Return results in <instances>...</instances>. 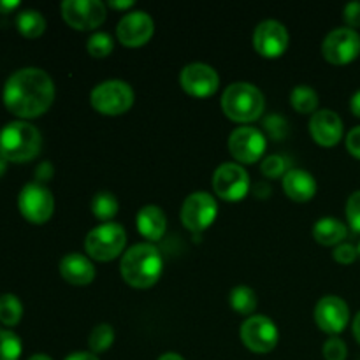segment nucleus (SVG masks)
I'll list each match as a JSON object with an SVG mask.
<instances>
[{"label": "nucleus", "mask_w": 360, "mask_h": 360, "mask_svg": "<svg viewBox=\"0 0 360 360\" xmlns=\"http://www.w3.org/2000/svg\"><path fill=\"white\" fill-rule=\"evenodd\" d=\"M266 136L255 127H239L229 137V150L241 164H253L266 153Z\"/></svg>", "instance_id": "obj_13"}, {"label": "nucleus", "mask_w": 360, "mask_h": 360, "mask_svg": "<svg viewBox=\"0 0 360 360\" xmlns=\"http://www.w3.org/2000/svg\"><path fill=\"white\" fill-rule=\"evenodd\" d=\"M16 27L25 37L35 39L44 34L46 20L39 11L25 9L16 16Z\"/></svg>", "instance_id": "obj_23"}, {"label": "nucleus", "mask_w": 360, "mask_h": 360, "mask_svg": "<svg viewBox=\"0 0 360 360\" xmlns=\"http://www.w3.org/2000/svg\"><path fill=\"white\" fill-rule=\"evenodd\" d=\"M21 355V340L11 330H0V360H18Z\"/></svg>", "instance_id": "obj_30"}, {"label": "nucleus", "mask_w": 360, "mask_h": 360, "mask_svg": "<svg viewBox=\"0 0 360 360\" xmlns=\"http://www.w3.org/2000/svg\"><path fill=\"white\" fill-rule=\"evenodd\" d=\"M28 360H53V359L48 357V355H44V354H35V355H32Z\"/></svg>", "instance_id": "obj_44"}, {"label": "nucleus", "mask_w": 360, "mask_h": 360, "mask_svg": "<svg viewBox=\"0 0 360 360\" xmlns=\"http://www.w3.org/2000/svg\"><path fill=\"white\" fill-rule=\"evenodd\" d=\"M179 84L183 90L192 97H210L220 86V76L217 70L207 63L193 62L183 67L181 74H179Z\"/></svg>", "instance_id": "obj_14"}, {"label": "nucleus", "mask_w": 360, "mask_h": 360, "mask_svg": "<svg viewBox=\"0 0 360 360\" xmlns=\"http://www.w3.org/2000/svg\"><path fill=\"white\" fill-rule=\"evenodd\" d=\"M357 252H359V257H360V243H359V246H357Z\"/></svg>", "instance_id": "obj_46"}, {"label": "nucleus", "mask_w": 360, "mask_h": 360, "mask_svg": "<svg viewBox=\"0 0 360 360\" xmlns=\"http://www.w3.org/2000/svg\"><path fill=\"white\" fill-rule=\"evenodd\" d=\"M127 245L125 229L115 221H108L91 229L84 239V250L91 259L98 262H108L116 259Z\"/></svg>", "instance_id": "obj_5"}, {"label": "nucleus", "mask_w": 360, "mask_h": 360, "mask_svg": "<svg viewBox=\"0 0 360 360\" xmlns=\"http://www.w3.org/2000/svg\"><path fill=\"white\" fill-rule=\"evenodd\" d=\"M221 109L234 122H255L266 109V98L255 84L239 81L225 88L221 95Z\"/></svg>", "instance_id": "obj_4"}, {"label": "nucleus", "mask_w": 360, "mask_h": 360, "mask_svg": "<svg viewBox=\"0 0 360 360\" xmlns=\"http://www.w3.org/2000/svg\"><path fill=\"white\" fill-rule=\"evenodd\" d=\"M309 132L320 146H336L343 137V120L330 109H320L309 120Z\"/></svg>", "instance_id": "obj_18"}, {"label": "nucleus", "mask_w": 360, "mask_h": 360, "mask_svg": "<svg viewBox=\"0 0 360 360\" xmlns=\"http://www.w3.org/2000/svg\"><path fill=\"white\" fill-rule=\"evenodd\" d=\"M288 30L283 23L278 20H266L257 25L253 32V46L257 53L266 58H278L283 55L288 48Z\"/></svg>", "instance_id": "obj_15"}, {"label": "nucleus", "mask_w": 360, "mask_h": 360, "mask_svg": "<svg viewBox=\"0 0 360 360\" xmlns=\"http://www.w3.org/2000/svg\"><path fill=\"white\" fill-rule=\"evenodd\" d=\"M112 343H115V329L109 323H98L97 327H94L90 338H88L90 350L95 355L109 350Z\"/></svg>", "instance_id": "obj_28"}, {"label": "nucleus", "mask_w": 360, "mask_h": 360, "mask_svg": "<svg viewBox=\"0 0 360 360\" xmlns=\"http://www.w3.org/2000/svg\"><path fill=\"white\" fill-rule=\"evenodd\" d=\"M4 104L20 118H37L55 101V83L46 70L25 67L9 76L4 84Z\"/></svg>", "instance_id": "obj_1"}, {"label": "nucleus", "mask_w": 360, "mask_h": 360, "mask_svg": "<svg viewBox=\"0 0 360 360\" xmlns=\"http://www.w3.org/2000/svg\"><path fill=\"white\" fill-rule=\"evenodd\" d=\"M137 231L148 239V241H158L162 239V236L165 234V229H167V217H165L164 211L158 206H144L141 207L139 213L136 217Z\"/></svg>", "instance_id": "obj_21"}, {"label": "nucleus", "mask_w": 360, "mask_h": 360, "mask_svg": "<svg viewBox=\"0 0 360 360\" xmlns=\"http://www.w3.org/2000/svg\"><path fill=\"white\" fill-rule=\"evenodd\" d=\"M109 6L115 7V9H127V7H132L134 2L132 0H123V2H115V0H111Z\"/></svg>", "instance_id": "obj_42"}, {"label": "nucleus", "mask_w": 360, "mask_h": 360, "mask_svg": "<svg viewBox=\"0 0 360 360\" xmlns=\"http://www.w3.org/2000/svg\"><path fill=\"white\" fill-rule=\"evenodd\" d=\"M65 360H98V357L91 352H74L69 357H65Z\"/></svg>", "instance_id": "obj_38"}, {"label": "nucleus", "mask_w": 360, "mask_h": 360, "mask_svg": "<svg viewBox=\"0 0 360 360\" xmlns=\"http://www.w3.org/2000/svg\"><path fill=\"white\" fill-rule=\"evenodd\" d=\"M322 53L327 62L336 65L354 62L360 53V34L350 27L334 28L323 39Z\"/></svg>", "instance_id": "obj_10"}, {"label": "nucleus", "mask_w": 360, "mask_h": 360, "mask_svg": "<svg viewBox=\"0 0 360 360\" xmlns=\"http://www.w3.org/2000/svg\"><path fill=\"white\" fill-rule=\"evenodd\" d=\"M118 200L111 192H98L91 199V211L98 220L105 221V224L118 213Z\"/></svg>", "instance_id": "obj_27"}, {"label": "nucleus", "mask_w": 360, "mask_h": 360, "mask_svg": "<svg viewBox=\"0 0 360 360\" xmlns=\"http://www.w3.org/2000/svg\"><path fill=\"white\" fill-rule=\"evenodd\" d=\"M241 340L255 354H269L280 341L276 323L264 315H252L241 326Z\"/></svg>", "instance_id": "obj_9"}, {"label": "nucleus", "mask_w": 360, "mask_h": 360, "mask_svg": "<svg viewBox=\"0 0 360 360\" xmlns=\"http://www.w3.org/2000/svg\"><path fill=\"white\" fill-rule=\"evenodd\" d=\"M347 218L350 227L360 232V190L352 193L347 200Z\"/></svg>", "instance_id": "obj_33"}, {"label": "nucleus", "mask_w": 360, "mask_h": 360, "mask_svg": "<svg viewBox=\"0 0 360 360\" xmlns=\"http://www.w3.org/2000/svg\"><path fill=\"white\" fill-rule=\"evenodd\" d=\"M153 32V18L144 11L127 13L116 27V35H118L120 42L123 46H129V48H139V46L146 44Z\"/></svg>", "instance_id": "obj_17"}, {"label": "nucleus", "mask_w": 360, "mask_h": 360, "mask_svg": "<svg viewBox=\"0 0 360 360\" xmlns=\"http://www.w3.org/2000/svg\"><path fill=\"white\" fill-rule=\"evenodd\" d=\"M18 6H20L18 0H0V14L11 13V11L16 9Z\"/></svg>", "instance_id": "obj_39"}, {"label": "nucleus", "mask_w": 360, "mask_h": 360, "mask_svg": "<svg viewBox=\"0 0 360 360\" xmlns=\"http://www.w3.org/2000/svg\"><path fill=\"white\" fill-rule=\"evenodd\" d=\"M41 132L28 122H11L0 130V157L4 160L28 162L41 151Z\"/></svg>", "instance_id": "obj_3"}, {"label": "nucleus", "mask_w": 360, "mask_h": 360, "mask_svg": "<svg viewBox=\"0 0 360 360\" xmlns=\"http://www.w3.org/2000/svg\"><path fill=\"white\" fill-rule=\"evenodd\" d=\"M283 190L295 202H308L316 193V181L302 169H288L283 176Z\"/></svg>", "instance_id": "obj_20"}, {"label": "nucleus", "mask_w": 360, "mask_h": 360, "mask_svg": "<svg viewBox=\"0 0 360 360\" xmlns=\"http://www.w3.org/2000/svg\"><path fill=\"white\" fill-rule=\"evenodd\" d=\"M290 104L301 115L316 112V108H319V95L308 84H299V86H295L292 90Z\"/></svg>", "instance_id": "obj_24"}, {"label": "nucleus", "mask_w": 360, "mask_h": 360, "mask_svg": "<svg viewBox=\"0 0 360 360\" xmlns=\"http://www.w3.org/2000/svg\"><path fill=\"white\" fill-rule=\"evenodd\" d=\"M60 274L70 285L83 287V285H90L94 281L95 267L88 257H84L83 253L74 252L67 253L62 259V262H60Z\"/></svg>", "instance_id": "obj_19"}, {"label": "nucleus", "mask_w": 360, "mask_h": 360, "mask_svg": "<svg viewBox=\"0 0 360 360\" xmlns=\"http://www.w3.org/2000/svg\"><path fill=\"white\" fill-rule=\"evenodd\" d=\"M218 204L207 192H193L185 199L181 206V221L188 231L202 232L214 221Z\"/></svg>", "instance_id": "obj_11"}, {"label": "nucleus", "mask_w": 360, "mask_h": 360, "mask_svg": "<svg viewBox=\"0 0 360 360\" xmlns=\"http://www.w3.org/2000/svg\"><path fill=\"white\" fill-rule=\"evenodd\" d=\"M18 207L28 221L44 224L55 211V199L42 183L34 181L21 188L20 195H18Z\"/></svg>", "instance_id": "obj_7"}, {"label": "nucleus", "mask_w": 360, "mask_h": 360, "mask_svg": "<svg viewBox=\"0 0 360 360\" xmlns=\"http://www.w3.org/2000/svg\"><path fill=\"white\" fill-rule=\"evenodd\" d=\"M213 188L218 197L229 202L245 199L250 192V176L243 165L236 162H225L218 165L213 174Z\"/></svg>", "instance_id": "obj_8"}, {"label": "nucleus", "mask_w": 360, "mask_h": 360, "mask_svg": "<svg viewBox=\"0 0 360 360\" xmlns=\"http://www.w3.org/2000/svg\"><path fill=\"white\" fill-rule=\"evenodd\" d=\"M347 150L360 160V125L352 129L347 136Z\"/></svg>", "instance_id": "obj_37"}, {"label": "nucleus", "mask_w": 360, "mask_h": 360, "mask_svg": "<svg viewBox=\"0 0 360 360\" xmlns=\"http://www.w3.org/2000/svg\"><path fill=\"white\" fill-rule=\"evenodd\" d=\"M231 306L234 311H238L239 315H252L257 308V295L255 292L250 287L245 285H239L234 287L231 292Z\"/></svg>", "instance_id": "obj_26"}, {"label": "nucleus", "mask_w": 360, "mask_h": 360, "mask_svg": "<svg viewBox=\"0 0 360 360\" xmlns=\"http://www.w3.org/2000/svg\"><path fill=\"white\" fill-rule=\"evenodd\" d=\"M260 169H262V174H266L267 178H278V176L287 171V160L281 155H271L262 162Z\"/></svg>", "instance_id": "obj_32"}, {"label": "nucleus", "mask_w": 360, "mask_h": 360, "mask_svg": "<svg viewBox=\"0 0 360 360\" xmlns=\"http://www.w3.org/2000/svg\"><path fill=\"white\" fill-rule=\"evenodd\" d=\"M90 102L95 111L102 112L105 116H118L132 108L134 90L127 81H102L91 90Z\"/></svg>", "instance_id": "obj_6"}, {"label": "nucleus", "mask_w": 360, "mask_h": 360, "mask_svg": "<svg viewBox=\"0 0 360 360\" xmlns=\"http://www.w3.org/2000/svg\"><path fill=\"white\" fill-rule=\"evenodd\" d=\"M112 48H115V41L105 32H95L86 42L88 53L95 56V58H104V56H108L112 51Z\"/></svg>", "instance_id": "obj_29"}, {"label": "nucleus", "mask_w": 360, "mask_h": 360, "mask_svg": "<svg viewBox=\"0 0 360 360\" xmlns=\"http://www.w3.org/2000/svg\"><path fill=\"white\" fill-rule=\"evenodd\" d=\"M348 229L347 225L341 220L333 217L320 218L319 221L313 227V238L316 239V243L323 246H336L343 243V239L347 238Z\"/></svg>", "instance_id": "obj_22"}, {"label": "nucleus", "mask_w": 360, "mask_h": 360, "mask_svg": "<svg viewBox=\"0 0 360 360\" xmlns=\"http://www.w3.org/2000/svg\"><path fill=\"white\" fill-rule=\"evenodd\" d=\"M264 127H266L269 136L274 137V139H281V137H285V134H287V122H285L281 116H269V118H266V122H264Z\"/></svg>", "instance_id": "obj_35"}, {"label": "nucleus", "mask_w": 360, "mask_h": 360, "mask_svg": "<svg viewBox=\"0 0 360 360\" xmlns=\"http://www.w3.org/2000/svg\"><path fill=\"white\" fill-rule=\"evenodd\" d=\"M352 330H354L355 340H357L359 343H360V311L357 313V315H355L354 323H352Z\"/></svg>", "instance_id": "obj_41"}, {"label": "nucleus", "mask_w": 360, "mask_h": 360, "mask_svg": "<svg viewBox=\"0 0 360 360\" xmlns=\"http://www.w3.org/2000/svg\"><path fill=\"white\" fill-rule=\"evenodd\" d=\"M23 316V304L14 294L0 295V322L7 327H14L20 323Z\"/></svg>", "instance_id": "obj_25"}, {"label": "nucleus", "mask_w": 360, "mask_h": 360, "mask_svg": "<svg viewBox=\"0 0 360 360\" xmlns=\"http://www.w3.org/2000/svg\"><path fill=\"white\" fill-rule=\"evenodd\" d=\"M334 260H338L340 264H352L355 262V259L359 257L357 246L350 245V243H341V245L336 246L333 253Z\"/></svg>", "instance_id": "obj_34"}, {"label": "nucleus", "mask_w": 360, "mask_h": 360, "mask_svg": "<svg viewBox=\"0 0 360 360\" xmlns=\"http://www.w3.org/2000/svg\"><path fill=\"white\" fill-rule=\"evenodd\" d=\"M4 169H6V165H4V158L0 157V174H2V172H4Z\"/></svg>", "instance_id": "obj_45"}, {"label": "nucleus", "mask_w": 360, "mask_h": 360, "mask_svg": "<svg viewBox=\"0 0 360 360\" xmlns=\"http://www.w3.org/2000/svg\"><path fill=\"white\" fill-rule=\"evenodd\" d=\"M343 18L350 28L360 27V2H357V0L355 2H348L345 6Z\"/></svg>", "instance_id": "obj_36"}, {"label": "nucleus", "mask_w": 360, "mask_h": 360, "mask_svg": "<svg viewBox=\"0 0 360 360\" xmlns=\"http://www.w3.org/2000/svg\"><path fill=\"white\" fill-rule=\"evenodd\" d=\"M323 359L326 360H347L348 348L343 340L333 336L323 343Z\"/></svg>", "instance_id": "obj_31"}, {"label": "nucleus", "mask_w": 360, "mask_h": 360, "mask_svg": "<svg viewBox=\"0 0 360 360\" xmlns=\"http://www.w3.org/2000/svg\"><path fill=\"white\" fill-rule=\"evenodd\" d=\"M164 271V259L157 246L151 243H139L125 252L120 262L122 278L136 288H150L160 280Z\"/></svg>", "instance_id": "obj_2"}, {"label": "nucleus", "mask_w": 360, "mask_h": 360, "mask_svg": "<svg viewBox=\"0 0 360 360\" xmlns=\"http://www.w3.org/2000/svg\"><path fill=\"white\" fill-rule=\"evenodd\" d=\"M315 322L323 333L336 336L347 329L350 322V308L338 295H326L316 302Z\"/></svg>", "instance_id": "obj_16"}, {"label": "nucleus", "mask_w": 360, "mask_h": 360, "mask_svg": "<svg viewBox=\"0 0 360 360\" xmlns=\"http://www.w3.org/2000/svg\"><path fill=\"white\" fill-rule=\"evenodd\" d=\"M350 109H352V112H354L355 116H359V118H360V90L355 91L354 97H352Z\"/></svg>", "instance_id": "obj_40"}, {"label": "nucleus", "mask_w": 360, "mask_h": 360, "mask_svg": "<svg viewBox=\"0 0 360 360\" xmlns=\"http://www.w3.org/2000/svg\"><path fill=\"white\" fill-rule=\"evenodd\" d=\"M62 16L76 30H94L105 21V6L101 0H65Z\"/></svg>", "instance_id": "obj_12"}, {"label": "nucleus", "mask_w": 360, "mask_h": 360, "mask_svg": "<svg viewBox=\"0 0 360 360\" xmlns=\"http://www.w3.org/2000/svg\"><path fill=\"white\" fill-rule=\"evenodd\" d=\"M158 360H185V359H183L181 355L174 354V352H167V354L160 355V357H158Z\"/></svg>", "instance_id": "obj_43"}]
</instances>
